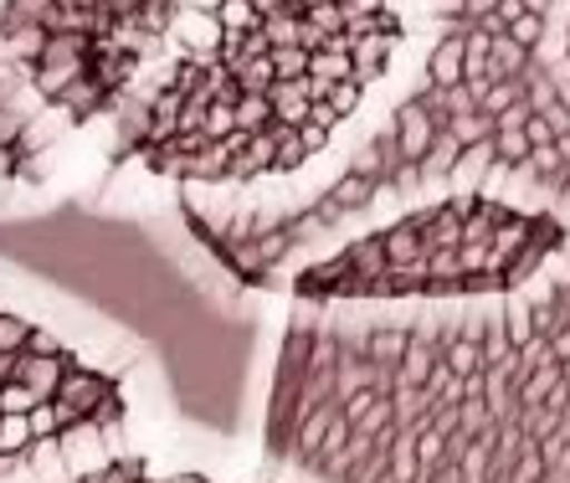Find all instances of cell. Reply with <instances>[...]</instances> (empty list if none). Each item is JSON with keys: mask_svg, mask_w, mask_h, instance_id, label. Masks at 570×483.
<instances>
[{"mask_svg": "<svg viewBox=\"0 0 570 483\" xmlns=\"http://www.w3.org/2000/svg\"><path fill=\"white\" fill-rule=\"evenodd\" d=\"M298 304L267 443L308 483H570V241L504 294Z\"/></svg>", "mask_w": 570, "mask_h": 483, "instance_id": "6da1fadb", "label": "cell"}, {"mask_svg": "<svg viewBox=\"0 0 570 483\" xmlns=\"http://www.w3.org/2000/svg\"><path fill=\"white\" fill-rule=\"evenodd\" d=\"M452 186L570 216V68L560 0H422L416 72L304 206L324 237Z\"/></svg>", "mask_w": 570, "mask_h": 483, "instance_id": "7a4b0ae2", "label": "cell"}, {"mask_svg": "<svg viewBox=\"0 0 570 483\" xmlns=\"http://www.w3.org/2000/svg\"><path fill=\"white\" fill-rule=\"evenodd\" d=\"M570 241V216L504 190L452 186L334 237L293 273L314 304H448L530 283Z\"/></svg>", "mask_w": 570, "mask_h": 483, "instance_id": "3957f363", "label": "cell"}, {"mask_svg": "<svg viewBox=\"0 0 570 483\" xmlns=\"http://www.w3.org/2000/svg\"><path fill=\"white\" fill-rule=\"evenodd\" d=\"M114 396V381L104 376V371H88V365H67L62 386H57V412H62V427H72V422H94V412Z\"/></svg>", "mask_w": 570, "mask_h": 483, "instance_id": "277c9868", "label": "cell"}, {"mask_svg": "<svg viewBox=\"0 0 570 483\" xmlns=\"http://www.w3.org/2000/svg\"><path fill=\"white\" fill-rule=\"evenodd\" d=\"M62 453H67V469H72V479L78 483L98 479V473L114 463V453H108L104 427H98V422H72V427H62Z\"/></svg>", "mask_w": 570, "mask_h": 483, "instance_id": "5b68a950", "label": "cell"}, {"mask_svg": "<svg viewBox=\"0 0 570 483\" xmlns=\"http://www.w3.org/2000/svg\"><path fill=\"white\" fill-rule=\"evenodd\" d=\"M67 365H72V355H37V349H21V355H16V381H27V386L37 391V402H52L62 376H67Z\"/></svg>", "mask_w": 570, "mask_h": 483, "instance_id": "8992f818", "label": "cell"}, {"mask_svg": "<svg viewBox=\"0 0 570 483\" xmlns=\"http://www.w3.org/2000/svg\"><path fill=\"white\" fill-rule=\"evenodd\" d=\"M27 463H31V473H37V483H78L72 469H67L62 437H41V443H31Z\"/></svg>", "mask_w": 570, "mask_h": 483, "instance_id": "52a82bcc", "label": "cell"}, {"mask_svg": "<svg viewBox=\"0 0 570 483\" xmlns=\"http://www.w3.org/2000/svg\"><path fill=\"white\" fill-rule=\"evenodd\" d=\"M31 416L27 412H0V457H27L31 453Z\"/></svg>", "mask_w": 570, "mask_h": 483, "instance_id": "ba28073f", "label": "cell"}, {"mask_svg": "<svg viewBox=\"0 0 570 483\" xmlns=\"http://www.w3.org/2000/svg\"><path fill=\"white\" fill-rule=\"evenodd\" d=\"M31 339V319H21V314L0 309V355H21Z\"/></svg>", "mask_w": 570, "mask_h": 483, "instance_id": "9c48e42d", "label": "cell"}, {"mask_svg": "<svg viewBox=\"0 0 570 483\" xmlns=\"http://www.w3.org/2000/svg\"><path fill=\"white\" fill-rule=\"evenodd\" d=\"M27 416H31V437H37V443L41 437H62V412H57V402H37Z\"/></svg>", "mask_w": 570, "mask_h": 483, "instance_id": "30bf717a", "label": "cell"}, {"mask_svg": "<svg viewBox=\"0 0 570 483\" xmlns=\"http://www.w3.org/2000/svg\"><path fill=\"white\" fill-rule=\"evenodd\" d=\"M88 483H145V463L124 453V457H114V463H108L98 479H88Z\"/></svg>", "mask_w": 570, "mask_h": 483, "instance_id": "8fae6325", "label": "cell"}, {"mask_svg": "<svg viewBox=\"0 0 570 483\" xmlns=\"http://www.w3.org/2000/svg\"><path fill=\"white\" fill-rule=\"evenodd\" d=\"M31 406H37V391L27 381H0V412H31Z\"/></svg>", "mask_w": 570, "mask_h": 483, "instance_id": "7c38bea8", "label": "cell"}, {"mask_svg": "<svg viewBox=\"0 0 570 483\" xmlns=\"http://www.w3.org/2000/svg\"><path fill=\"white\" fill-rule=\"evenodd\" d=\"M27 349H37V355H67V345L52 335V329H37L31 324V339H27Z\"/></svg>", "mask_w": 570, "mask_h": 483, "instance_id": "4fadbf2b", "label": "cell"}, {"mask_svg": "<svg viewBox=\"0 0 570 483\" xmlns=\"http://www.w3.org/2000/svg\"><path fill=\"white\" fill-rule=\"evenodd\" d=\"M560 57L570 68V0H560Z\"/></svg>", "mask_w": 570, "mask_h": 483, "instance_id": "5bb4252c", "label": "cell"}, {"mask_svg": "<svg viewBox=\"0 0 570 483\" xmlns=\"http://www.w3.org/2000/svg\"><path fill=\"white\" fill-rule=\"evenodd\" d=\"M159 483H206V479H200V473H186V469H180V473H165Z\"/></svg>", "mask_w": 570, "mask_h": 483, "instance_id": "9a60e30c", "label": "cell"}]
</instances>
